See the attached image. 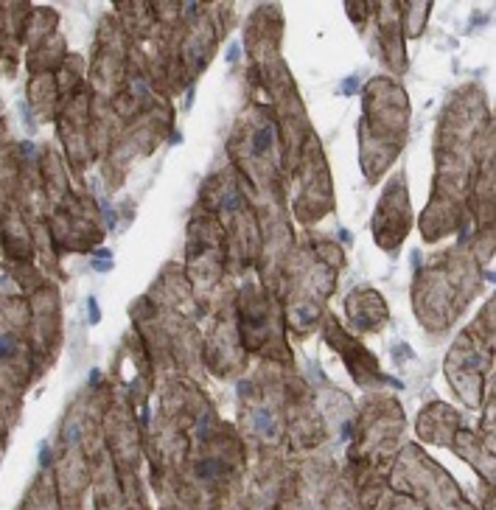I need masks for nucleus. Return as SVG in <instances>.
<instances>
[{
    "label": "nucleus",
    "mask_w": 496,
    "mask_h": 510,
    "mask_svg": "<svg viewBox=\"0 0 496 510\" xmlns=\"http://www.w3.org/2000/svg\"><path fill=\"white\" fill-rule=\"evenodd\" d=\"M14 348H17V342L12 334H0V356H12Z\"/></svg>",
    "instance_id": "7ed1b4c3"
},
{
    "label": "nucleus",
    "mask_w": 496,
    "mask_h": 510,
    "mask_svg": "<svg viewBox=\"0 0 496 510\" xmlns=\"http://www.w3.org/2000/svg\"><path fill=\"white\" fill-rule=\"evenodd\" d=\"M236 56H238V48H236V45H233V48L227 51V59H236Z\"/></svg>",
    "instance_id": "39448f33"
},
{
    "label": "nucleus",
    "mask_w": 496,
    "mask_h": 510,
    "mask_svg": "<svg viewBox=\"0 0 496 510\" xmlns=\"http://www.w3.org/2000/svg\"><path fill=\"white\" fill-rule=\"evenodd\" d=\"M199 474L202 477H216V474H222V462H216V460L199 462Z\"/></svg>",
    "instance_id": "f03ea898"
},
{
    "label": "nucleus",
    "mask_w": 496,
    "mask_h": 510,
    "mask_svg": "<svg viewBox=\"0 0 496 510\" xmlns=\"http://www.w3.org/2000/svg\"><path fill=\"white\" fill-rule=\"evenodd\" d=\"M269 143H272V132H269V129H261V132L253 138V149H255L258 154L266 152V146H269Z\"/></svg>",
    "instance_id": "f257e3e1"
},
{
    "label": "nucleus",
    "mask_w": 496,
    "mask_h": 510,
    "mask_svg": "<svg viewBox=\"0 0 496 510\" xmlns=\"http://www.w3.org/2000/svg\"><path fill=\"white\" fill-rule=\"evenodd\" d=\"M87 309H90V322H98V303H96V298L87 300Z\"/></svg>",
    "instance_id": "20e7f679"
}]
</instances>
